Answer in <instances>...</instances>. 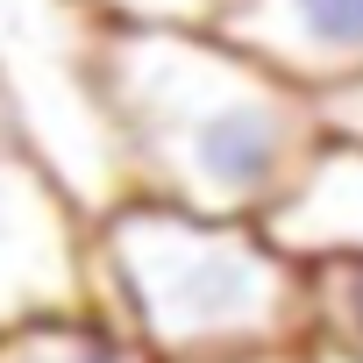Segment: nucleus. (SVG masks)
<instances>
[{"mask_svg":"<svg viewBox=\"0 0 363 363\" xmlns=\"http://www.w3.org/2000/svg\"><path fill=\"white\" fill-rule=\"evenodd\" d=\"M292 264L320 257H363V143L320 135L306 171L285 186V200L257 221Z\"/></svg>","mask_w":363,"mask_h":363,"instance_id":"obj_6","label":"nucleus"},{"mask_svg":"<svg viewBox=\"0 0 363 363\" xmlns=\"http://www.w3.org/2000/svg\"><path fill=\"white\" fill-rule=\"evenodd\" d=\"M299 349L313 363H363V257L306 264V328Z\"/></svg>","mask_w":363,"mask_h":363,"instance_id":"obj_7","label":"nucleus"},{"mask_svg":"<svg viewBox=\"0 0 363 363\" xmlns=\"http://www.w3.org/2000/svg\"><path fill=\"white\" fill-rule=\"evenodd\" d=\"M214 363H313L306 349H250V356H214Z\"/></svg>","mask_w":363,"mask_h":363,"instance_id":"obj_10","label":"nucleus"},{"mask_svg":"<svg viewBox=\"0 0 363 363\" xmlns=\"http://www.w3.org/2000/svg\"><path fill=\"white\" fill-rule=\"evenodd\" d=\"M86 8L114 29H214L228 0H86Z\"/></svg>","mask_w":363,"mask_h":363,"instance_id":"obj_9","label":"nucleus"},{"mask_svg":"<svg viewBox=\"0 0 363 363\" xmlns=\"http://www.w3.org/2000/svg\"><path fill=\"white\" fill-rule=\"evenodd\" d=\"M107 29L86 0H0V135L86 221L135 200L100 65Z\"/></svg>","mask_w":363,"mask_h":363,"instance_id":"obj_3","label":"nucleus"},{"mask_svg":"<svg viewBox=\"0 0 363 363\" xmlns=\"http://www.w3.org/2000/svg\"><path fill=\"white\" fill-rule=\"evenodd\" d=\"M100 65L135 200L264 221L320 150L313 93L214 29H107Z\"/></svg>","mask_w":363,"mask_h":363,"instance_id":"obj_1","label":"nucleus"},{"mask_svg":"<svg viewBox=\"0 0 363 363\" xmlns=\"http://www.w3.org/2000/svg\"><path fill=\"white\" fill-rule=\"evenodd\" d=\"M0 363H150V349L107 313H65L0 335Z\"/></svg>","mask_w":363,"mask_h":363,"instance_id":"obj_8","label":"nucleus"},{"mask_svg":"<svg viewBox=\"0 0 363 363\" xmlns=\"http://www.w3.org/2000/svg\"><path fill=\"white\" fill-rule=\"evenodd\" d=\"M214 36L271 65L278 79L328 93L363 72V0H228Z\"/></svg>","mask_w":363,"mask_h":363,"instance_id":"obj_5","label":"nucleus"},{"mask_svg":"<svg viewBox=\"0 0 363 363\" xmlns=\"http://www.w3.org/2000/svg\"><path fill=\"white\" fill-rule=\"evenodd\" d=\"M93 306L128 328L150 363L299 349L306 264H292L257 221L121 200L93 221Z\"/></svg>","mask_w":363,"mask_h":363,"instance_id":"obj_2","label":"nucleus"},{"mask_svg":"<svg viewBox=\"0 0 363 363\" xmlns=\"http://www.w3.org/2000/svg\"><path fill=\"white\" fill-rule=\"evenodd\" d=\"M65 313H100L93 221L0 135V335Z\"/></svg>","mask_w":363,"mask_h":363,"instance_id":"obj_4","label":"nucleus"}]
</instances>
